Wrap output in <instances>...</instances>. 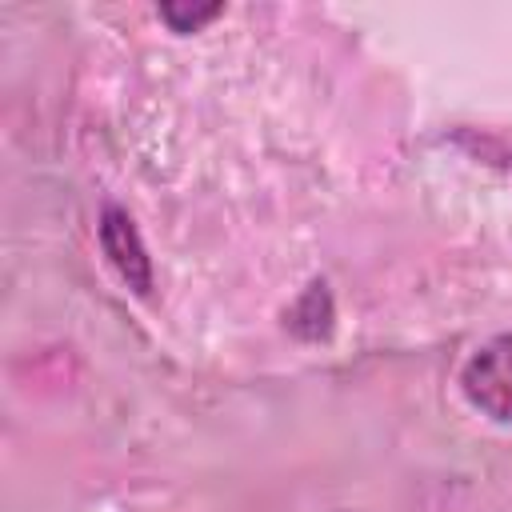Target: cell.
I'll list each match as a JSON object with an SVG mask.
<instances>
[{"label": "cell", "mask_w": 512, "mask_h": 512, "mask_svg": "<svg viewBox=\"0 0 512 512\" xmlns=\"http://www.w3.org/2000/svg\"><path fill=\"white\" fill-rule=\"evenodd\" d=\"M460 392L488 420L512 424V332L492 336L472 352V360L460 368Z\"/></svg>", "instance_id": "obj_1"}, {"label": "cell", "mask_w": 512, "mask_h": 512, "mask_svg": "<svg viewBox=\"0 0 512 512\" xmlns=\"http://www.w3.org/2000/svg\"><path fill=\"white\" fill-rule=\"evenodd\" d=\"M100 248L108 256V264L116 268V276L136 296H152V256H148L132 216L116 204H108L104 216H100Z\"/></svg>", "instance_id": "obj_2"}, {"label": "cell", "mask_w": 512, "mask_h": 512, "mask_svg": "<svg viewBox=\"0 0 512 512\" xmlns=\"http://www.w3.org/2000/svg\"><path fill=\"white\" fill-rule=\"evenodd\" d=\"M288 328H292L296 336H304V340H324V336L332 332V296H328V284H324V280H316V284L300 296V304H296L292 316H288Z\"/></svg>", "instance_id": "obj_3"}, {"label": "cell", "mask_w": 512, "mask_h": 512, "mask_svg": "<svg viewBox=\"0 0 512 512\" xmlns=\"http://www.w3.org/2000/svg\"><path fill=\"white\" fill-rule=\"evenodd\" d=\"M224 12V4H160V16L172 32H196L208 20H216Z\"/></svg>", "instance_id": "obj_4"}]
</instances>
